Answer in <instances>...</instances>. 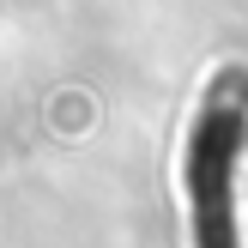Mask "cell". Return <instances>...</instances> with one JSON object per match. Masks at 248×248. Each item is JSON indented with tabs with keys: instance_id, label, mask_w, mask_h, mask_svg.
Here are the masks:
<instances>
[{
	"instance_id": "1",
	"label": "cell",
	"mask_w": 248,
	"mask_h": 248,
	"mask_svg": "<svg viewBox=\"0 0 248 248\" xmlns=\"http://www.w3.org/2000/svg\"><path fill=\"white\" fill-rule=\"evenodd\" d=\"M242 157H248V67L206 79L182 133V200L194 248H242Z\"/></svg>"
}]
</instances>
